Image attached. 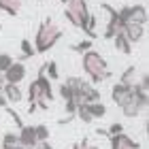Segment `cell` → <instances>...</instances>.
I'll use <instances>...</instances> for the list:
<instances>
[{"mask_svg": "<svg viewBox=\"0 0 149 149\" xmlns=\"http://www.w3.org/2000/svg\"><path fill=\"white\" fill-rule=\"evenodd\" d=\"M81 66H83V70L85 74L90 77V81L94 85H98V83H102V81H107L111 77V70H109V66H107V60L100 56L98 51H85L83 53V60H81Z\"/></svg>", "mask_w": 149, "mask_h": 149, "instance_id": "7a4b0ae2", "label": "cell"}, {"mask_svg": "<svg viewBox=\"0 0 149 149\" xmlns=\"http://www.w3.org/2000/svg\"><path fill=\"white\" fill-rule=\"evenodd\" d=\"M0 107H2V109H9V102H6V98L2 94V87H0Z\"/></svg>", "mask_w": 149, "mask_h": 149, "instance_id": "83f0119b", "label": "cell"}, {"mask_svg": "<svg viewBox=\"0 0 149 149\" xmlns=\"http://www.w3.org/2000/svg\"><path fill=\"white\" fill-rule=\"evenodd\" d=\"M121 132H124V126H121L119 121L111 124V126H109V130H107V134H109V136H117V134H121Z\"/></svg>", "mask_w": 149, "mask_h": 149, "instance_id": "484cf974", "label": "cell"}, {"mask_svg": "<svg viewBox=\"0 0 149 149\" xmlns=\"http://www.w3.org/2000/svg\"><path fill=\"white\" fill-rule=\"evenodd\" d=\"M2 94H4L6 102H22V98H24L19 85H9V83H4V85H2Z\"/></svg>", "mask_w": 149, "mask_h": 149, "instance_id": "4fadbf2b", "label": "cell"}, {"mask_svg": "<svg viewBox=\"0 0 149 149\" xmlns=\"http://www.w3.org/2000/svg\"><path fill=\"white\" fill-rule=\"evenodd\" d=\"M19 149H32V147H19Z\"/></svg>", "mask_w": 149, "mask_h": 149, "instance_id": "4dcf8cb0", "label": "cell"}, {"mask_svg": "<svg viewBox=\"0 0 149 149\" xmlns=\"http://www.w3.org/2000/svg\"><path fill=\"white\" fill-rule=\"evenodd\" d=\"M45 77L49 79V81H58L60 79V72H58V64L53 62H45Z\"/></svg>", "mask_w": 149, "mask_h": 149, "instance_id": "d6986e66", "label": "cell"}, {"mask_svg": "<svg viewBox=\"0 0 149 149\" xmlns=\"http://www.w3.org/2000/svg\"><path fill=\"white\" fill-rule=\"evenodd\" d=\"M64 85L68 87V90L72 92V98H74V102L77 104H81V100H83V94H85V90L90 87L92 83H87L85 79H81V77H68L64 81Z\"/></svg>", "mask_w": 149, "mask_h": 149, "instance_id": "ba28073f", "label": "cell"}, {"mask_svg": "<svg viewBox=\"0 0 149 149\" xmlns=\"http://www.w3.org/2000/svg\"><path fill=\"white\" fill-rule=\"evenodd\" d=\"M34 149H53V145L49 143V141H45V143H38Z\"/></svg>", "mask_w": 149, "mask_h": 149, "instance_id": "f1b7e54d", "label": "cell"}, {"mask_svg": "<svg viewBox=\"0 0 149 149\" xmlns=\"http://www.w3.org/2000/svg\"><path fill=\"white\" fill-rule=\"evenodd\" d=\"M64 17L74 26V28L83 30L90 38H94V34L90 32V22H92V13L87 9L85 0H66V9H64Z\"/></svg>", "mask_w": 149, "mask_h": 149, "instance_id": "3957f363", "label": "cell"}, {"mask_svg": "<svg viewBox=\"0 0 149 149\" xmlns=\"http://www.w3.org/2000/svg\"><path fill=\"white\" fill-rule=\"evenodd\" d=\"M117 17L121 24H147V9L145 4H130V6H121L117 11Z\"/></svg>", "mask_w": 149, "mask_h": 149, "instance_id": "5b68a950", "label": "cell"}, {"mask_svg": "<svg viewBox=\"0 0 149 149\" xmlns=\"http://www.w3.org/2000/svg\"><path fill=\"white\" fill-rule=\"evenodd\" d=\"M74 115H79V119L83 121V124H92V115L90 111H87V104H77V111H74Z\"/></svg>", "mask_w": 149, "mask_h": 149, "instance_id": "ffe728a7", "label": "cell"}, {"mask_svg": "<svg viewBox=\"0 0 149 149\" xmlns=\"http://www.w3.org/2000/svg\"><path fill=\"white\" fill-rule=\"evenodd\" d=\"M2 149H19V147H2Z\"/></svg>", "mask_w": 149, "mask_h": 149, "instance_id": "f546056e", "label": "cell"}, {"mask_svg": "<svg viewBox=\"0 0 149 149\" xmlns=\"http://www.w3.org/2000/svg\"><path fill=\"white\" fill-rule=\"evenodd\" d=\"M87 111H90L92 119H100L107 115V107L102 102H92V104H87Z\"/></svg>", "mask_w": 149, "mask_h": 149, "instance_id": "e0dca14e", "label": "cell"}, {"mask_svg": "<svg viewBox=\"0 0 149 149\" xmlns=\"http://www.w3.org/2000/svg\"><path fill=\"white\" fill-rule=\"evenodd\" d=\"M34 136H36V143H45V141H49L51 132L45 124H36L34 126Z\"/></svg>", "mask_w": 149, "mask_h": 149, "instance_id": "ac0fdd59", "label": "cell"}, {"mask_svg": "<svg viewBox=\"0 0 149 149\" xmlns=\"http://www.w3.org/2000/svg\"><path fill=\"white\" fill-rule=\"evenodd\" d=\"M28 113H34L36 109H49L53 102V87L51 81L45 77V64L40 66V70L36 74V79L28 85Z\"/></svg>", "mask_w": 149, "mask_h": 149, "instance_id": "6da1fadb", "label": "cell"}, {"mask_svg": "<svg viewBox=\"0 0 149 149\" xmlns=\"http://www.w3.org/2000/svg\"><path fill=\"white\" fill-rule=\"evenodd\" d=\"M70 49H72V51H79V53H85V51H90V49H92V40H90V38H87V40H81V43L72 45Z\"/></svg>", "mask_w": 149, "mask_h": 149, "instance_id": "cb8c5ba5", "label": "cell"}, {"mask_svg": "<svg viewBox=\"0 0 149 149\" xmlns=\"http://www.w3.org/2000/svg\"><path fill=\"white\" fill-rule=\"evenodd\" d=\"M121 34L126 36V40L130 45H134V43H139V40H143L145 26H141V24H121Z\"/></svg>", "mask_w": 149, "mask_h": 149, "instance_id": "9c48e42d", "label": "cell"}, {"mask_svg": "<svg viewBox=\"0 0 149 149\" xmlns=\"http://www.w3.org/2000/svg\"><path fill=\"white\" fill-rule=\"evenodd\" d=\"M136 81H139V68L136 66H128V70L119 77V83L126 85V87H134Z\"/></svg>", "mask_w": 149, "mask_h": 149, "instance_id": "9a60e30c", "label": "cell"}, {"mask_svg": "<svg viewBox=\"0 0 149 149\" xmlns=\"http://www.w3.org/2000/svg\"><path fill=\"white\" fill-rule=\"evenodd\" d=\"M130 94H132V87H126V85H121L119 81H117V83L113 85V90H111V98H113V102L121 109L124 102L130 98Z\"/></svg>", "mask_w": 149, "mask_h": 149, "instance_id": "8fae6325", "label": "cell"}, {"mask_svg": "<svg viewBox=\"0 0 149 149\" xmlns=\"http://www.w3.org/2000/svg\"><path fill=\"white\" fill-rule=\"evenodd\" d=\"M40 2H45V0H40Z\"/></svg>", "mask_w": 149, "mask_h": 149, "instance_id": "1f68e13d", "label": "cell"}, {"mask_svg": "<svg viewBox=\"0 0 149 149\" xmlns=\"http://www.w3.org/2000/svg\"><path fill=\"white\" fill-rule=\"evenodd\" d=\"M2 147H19V139L15 132H4L2 136Z\"/></svg>", "mask_w": 149, "mask_h": 149, "instance_id": "44dd1931", "label": "cell"}, {"mask_svg": "<svg viewBox=\"0 0 149 149\" xmlns=\"http://www.w3.org/2000/svg\"><path fill=\"white\" fill-rule=\"evenodd\" d=\"M2 79H4V83H9V85H19L26 79V66H24V62H13L9 68L2 72Z\"/></svg>", "mask_w": 149, "mask_h": 149, "instance_id": "52a82bcc", "label": "cell"}, {"mask_svg": "<svg viewBox=\"0 0 149 149\" xmlns=\"http://www.w3.org/2000/svg\"><path fill=\"white\" fill-rule=\"evenodd\" d=\"M72 149H96V147H94V145H90V141H87V139H83L81 143L72 145Z\"/></svg>", "mask_w": 149, "mask_h": 149, "instance_id": "4316f807", "label": "cell"}, {"mask_svg": "<svg viewBox=\"0 0 149 149\" xmlns=\"http://www.w3.org/2000/svg\"><path fill=\"white\" fill-rule=\"evenodd\" d=\"M60 96H62V100L64 102H74V98H72V92L68 90V87H66L64 83L60 85Z\"/></svg>", "mask_w": 149, "mask_h": 149, "instance_id": "d4e9b609", "label": "cell"}, {"mask_svg": "<svg viewBox=\"0 0 149 149\" xmlns=\"http://www.w3.org/2000/svg\"><path fill=\"white\" fill-rule=\"evenodd\" d=\"M22 51H24V56H22V60H26V58H32V56H34V47H32V43H30V40L28 38H24L22 40ZM22 60H19V62H22Z\"/></svg>", "mask_w": 149, "mask_h": 149, "instance_id": "7402d4cb", "label": "cell"}, {"mask_svg": "<svg viewBox=\"0 0 149 149\" xmlns=\"http://www.w3.org/2000/svg\"><path fill=\"white\" fill-rule=\"evenodd\" d=\"M60 38H62V30H60L51 19H45V22L38 26V30H36L34 45L32 47H34L36 53H45V51H49Z\"/></svg>", "mask_w": 149, "mask_h": 149, "instance_id": "277c9868", "label": "cell"}, {"mask_svg": "<svg viewBox=\"0 0 149 149\" xmlns=\"http://www.w3.org/2000/svg\"><path fill=\"white\" fill-rule=\"evenodd\" d=\"M113 43H115V49H117V51H121L124 56H130V53H132V45L126 40V36L121 34V32L113 36Z\"/></svg>", "mask_w": 149, "mask_h": 149, "instance_id": "2e32d148", "label": "cell"}, {"mask_svg": "<svg viewBox=\"0 0 149 149\" xmlns=\"http://www.w3.org/2000/svg\"><path fill=\"white\" fill-rule=\"evenodd\" d=\"M19 147H32L34 149L38 143H36V136H34V126H22L19 128Z\"/></svg>", "mask_w": 149, "mask_h": 149, "instance_id": "30bf717a", "label": "cell"}, {"mask_svg": "<svg viewBox=\"0 0 149 149\" xmlns=\"http://www.w3.org/2000/svg\"><path fill=\"white\" fill-rule=\"evenodd\" d=\"M13 62H15V60H13V58L9 56V53H0V74H2L6 68H9V66H11Z\"/></svg>", "mask_w": 149, "mask_h": 149, "instance_id": "603a6c76", "label": "cell"}, {"mask_svg": "<svg viewBox=\"0 0 149 149\" xmlns=\"http://www.w3.org/2000/svg\"><path fill=\"white\" fill-rule=\"evenodd\" d=\"M22 4H24V0H0V11H4L6 15L15 17L22 11Z\"/></svg>", "mask_w": 149, "mask_h": 149, "instance_id": "5bb4252c", "label": "cell"}, {"mask_svg": "<svg viewBox=\"0 0 149 149\" xmlns=\"http://www.w3.org/2000/svg\"><path fill=\"white\" fill-rule=\"evenodd\" d=\"M145 107H147V94H143V92H139V90L132 87V94L124 102V107H121V113H124L126 117H139Z\"/></svg>", "mask_w": 149, "mask_h": 149, "instance_id": "8992f818", "label": "cell"}, {"mask_svg": "<svg viewBox=\"0 0 149 149\" xmlns=\"http://www.w3.org/2000/svg\"><path fill=\"white\" fill-rule=\"evenodd\" d=\"M111 149H141V145L132 141L126 132H121L117 136H111Z\"/></svg>", "mask_w": 149, "mask_h": 149, "instance_id": "7c38bea8", "label": "cell"}]
</instances>
